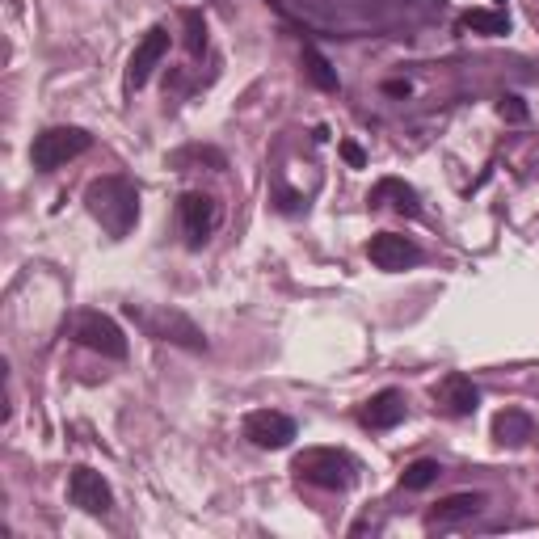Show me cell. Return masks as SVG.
<instances>
[{"mask_svg": "<svg viewBox=\"0 0 539 539\" xmlns=\"http://www.w3.org/2000/svg\"><path fill=\"white\" fill-rule=\"evenodd\" d=\"M384 198H396L392 207L401 211V215H422V207H417V194H413V186H405L401 177H384V182H379V186L371 190L367 203H371V207H379V203H384Z\"/></svg>", "mask_w": 539, "mask_h": 539, "instance_id": "9a60e30c", "label": "cell"}, {"mask_svg": "<svg viewBox=\"0 0 539 539\" xmlns=\"http://www.w3.org/2000/svg\"><path fill=\"white\" fill-rule=\"evenodd\" d=\"M68 497H72V506H81L85 514H110L114 510V493L106 485V476L102 472H93V468H72L68 476Z\"/></svg>", "mask_w": 539, "mask_h": 539, "instance_id": "9c48e42d", "label": "cell"}, {"mask_svg": "<svg viewBox=\"0 0 539 539\" xmlns=\"http://www.w3.org/2000/svg\"><path fill=\"white\" fill-rule=\"evenodd\" d=\"M342 156H346L350 169H363V165H367V156H363V148H358L354 139H342Z\"/></svg>", "mask_w": 539, "mask_h": 539, "instance_id": "7402d4cb", "label": "cell"}, {"mask_svg": "<svg viewBox=\"0 0 539 539\" xmlns=\"http://www.w3.org/2000/svg\"><path fill=\"white\" fill-rule=\"evenodd\" d=\"M169 55V30L165 26H152L144 38H139V47L131 51V64H127V89H144L148 76L156 72V64Z\"/></svg>", "mask_w": 539, "mask_h": 539, "instance_id": "30bf717a", "label": "cell"}, {"mask_svg": "<svg viewBox=\"0 0 539 539\" xmlns=\"http://www.w3.org/2000/svg\"><path fill=\"white\" fill-rule=\"evenodd\" d=\"M304 72H308V81H312L316 89H325V93H333V89H337V72H333V64H329V59H325L321 51H316L312 43L304 47Z\"/></svg>", "mask_w": 539, "mask_h": 539, "instance_id": "d6986e66", "label": "cell"}, {"mask_svg": "<svg viewBox=\"0 0 539 539\" xmlns=\"http://www.w3.org/2000/svg\"><path fill=\"white\" fill-rule=\"evenodd\" d=\"M177 219H182V232H186V245L190 249H203L211 241V232L219 224V207L215 198L203 190H186L177 198Z\"/></svg>", "mask_w": 539, "mask_h": 539, "instance_id": "8992f818", "label": "cell"}, {"mask_svg": "<svg viewBox=\"0 0 539 539\" xmlns=\"http://www.w3.org/2000/svg\"><path fill=\"white\" fill-rule=\"evenodd\" d=\"M85 207L110 236H127L139 219V190L118 173L97 177V182H89V190H85Z\"/></svg>", "mask_w": 539, "mask_h": 539, "instance_id": "6da1fadb", "label": "cell"}, {"mask_svg": "<svg viewBox=\"0 0 539 539\" xmlns=\"http://www.w3.org/2000/svg\"><path fill=\"white\" fill-rule=\"evenodd\" d=\"M384 89H388L392 97H405V93H409V81H388Z\"/></svg>", "mask_w": 539, "mask_h": 539, "instance_id": "603a6c76", "label": "cell"}, {"mask_svg": "<svg viewBox=\"0 0 539 539\" xmlns=\"http://www.w3.org/2000/svg\"><path fill=\"white\" fill-rule=\"evenodd\" d=\"M497 5H502V0H497Z\"/></svg>", "mask_w": 539, "mask_h": 539, "instance_id": "cb8c5ba5", "label": "cell"}, {"mask_svg": "<svg viewBox=\"0 0 539 539\" xmlns=\"http://www.w3.org/2000/svg\"><path fill=\"white\" fill-rule=\"evenodd\" d=\"M72 342L93 350V354H102V358H127L123 329H118L110 316H102V312H81V316H76V321H72Z\"/></svg>", "mask_w": 539, "mask_h": 539, "instance_id": "5b68a950", "label": "cell"}, {"mask_svg": "<svg viewBox=\"0 0 539 539\" xmlns=\"http://www.w3.org/2000/svg\"><path fill=\"white\" fill-rule=\"evenodd\" d=\"M464 26L476 34H489V38H502L510 34V17L502 9H468L464 13Z\"/></svg>", "mask_w": 539, "mask_h": 539, "instance_id": "e0dca14e", "label": "cell"}, {"mask_svg": "<svg viewBox=\"0 0 539 539\" xmlns=\"http://www.w3.org/2000/svg\"><path fill=\"white\" fill-rule=\"evenodd\" d=\"M245 438L253 447H262V451H283L291 447V438H295V422L287 413H278V409H253L245 413Z\"/></svg>", "mask_w": 539, "mask_h": 539, "instance_id": "52a82bcc", "label": "cell"}, {"mask_svg": "<svg viewBox=\"0 0 539 539\" xmlns=\"http://www.w3.org/2000/svg\"><path fill=\"white\" fill-rule=\"evenodd\" d=\"M93 148V135L85 127H47L43 135H34V148H30V161L38 173H51V169H64L76 156H85Z\"/></svg>", "mask_w": 539, "mask_h": 539, "instance_id": "277c9868", "label": "cell"}, {"mask_svg": "<svg viewBox=\"0 0 539 539\" xmlns=\"http://www.w3.org/2000/svg\"><path fill=\"white\" fill-rule=\"evenodd\" d=\"M497 110H502V118H506V123H527V106H523V97H502V106H497Z\"/></svg>", "mask_w": 539, "mask_h": 539, "instance_id": "44dd1931", "label": "cell"}, {"mask_svg": "<svg viewBox=\"0 0 539 539\" xmlns=\"http://www.w3.org/2000/svg\"><path fill=\"white\" fill-rule=\"evenodd\" d=\"M295 481H304L312 489H350L358 481V459L342 447H304L291 459Z\"/></svg>", "mask_w": 539, "mask_h": 539, "instance_id": "7a4b0ae2", "label": "cell"}, {"mask_svg": "<svg viewBox=\"0 0 539 539\" xmlns=\"http://www.w3.org/2000/svg\"><path fill=\"white\" fill-rule=\"evenodd\" d=\"M358 422L371 426V430H392V426H401V422H405V396L396 392V388L375 392L371 401L363 405V413H358Z\"/></svg>", "mask_w": 539, "mask_h": 539, "instance_id": "7c38bea8", "label": "cell"}, {"mask_svg": "<svg viewBox=\"0 0 539 539\" xmlns=\"http://www.w3.org/2000/svg\"><path fill=\"white\" fill-rule=\"evenodd\" d=\"M127 316L144 329L148 337H156V342H169V346H182V350H194L203 354L207 350V337L203 329H198L186 312L177 308H144V304H127Z\"/></svg>", "mask_w": 539, "mask_h": 539, "instance_id": "3957f363", "label": "cell"}, {"mask_svg": "<svg viewBox=\"0 0 539 539\" xmlns=\"http://www.w3.org/2000/svg\"><path fill=\"white\" fill-rule=\"evenodd\" d=\"M434 401L443 405L451 417H472L476 405H481V392H476V384H472L468 375L451 371V375H443V379L434 384Z\"/></svg>", "mask_w": 539, "mask_h": 539, "instance_id": "8fae6325", "label": "cell"}, {"mask_svg": "<svg viewBox=\"0 0 539 539\" xmlns=\"http://www.w3.org/2000/svg\"><path fill=\"white\" fill-rule=\"evenodd\" d=\"M182 22H186V51H190V55H203V51H207V22H203V13L186 9Z\"/></svg>", "mask_w": 539, "mask_h": 539, "instance_id": "ffe728a7", "label": "cell"}, {"mask_svg": "<svg viewBox=\"0 0 539 539\" xmlns=\"http://www.w3.org/2000/svg\"><path fill=\"white\" fill-rule=\"evenodd\" d=\"M367 257H371V266L396 274V270H409V266L422 262V249L401 232H375L367 241Z\"/></svg>", "mask_w": 539, "mask_h": 539, "instance_id": "ba28073f", "label": "cell"}, {"mask_svg": "<svg viewBox=\"0 0 539 539\" xmlns=\"http://www.w3.org/2000/svg\"><path fill=\"white\" fill-rule=\"evenodd\" d=\"M535 438V422L523 409H502L493 417V443L497 447H527Z\"/></svg>", "mask_w": 539, "mask_h": 539, "instance_id": "4fadbf2b", "label": "cell"}, {"mask_svg": "<svg viewBox=\"0 0 539 539\" xmlns=\"http://www.w3.org/2000/svg\"><path fill=\"white\" fill-rule=\"evenodd\" d=\"M438 476H443V464L438 459H413V464L401 472V489H409V493H422V489H430Z\"/></svg>", "mask_w": 539, "mask_h": 539, "instance_id": "ac0fdd59", "label": "cell"}, {"mask_svg": "<svg viewBox=\"0 0 539 539\" xmlns=\"http://www.w3.org/2000/svg\"><path fill=\"white\" fill-rule=\"evenodd\" d=\"M228 169V161H224V152L219 148H203V144H190V148H177L173 156H169V169Z\"/></svg>", "mask_w": 539, "mask_h": 539, "instance_id": "2e32d148", "label": "cell"}, {"mask_svg": "<svg viewBox=\"0 0 539 539\" xmlns=\"http://www.w3.org/2000/svg\"><path fill=\"white\" fill-rule=\"evenodd\" d=\"M481 506H485V493H451L430 510V527H455L464 518L481 514Z\"/></svg>", "mask_w": 539, "mask_h": 539, "instance_id": "5bb4252c", "label": "cell"}]
</instances>
